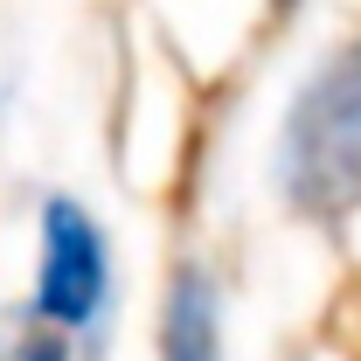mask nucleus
I'll use <instances>...</instances> for the list:
<instances>
[{
    "label": "nucleus",
    "instance_id": "nucleus-1",
    "mask_svg": "<svg viewBox=\"0 0 361 361\" xmlns=\"http://www.w3.org/2000/svg\"><path fill=\"white\" fill-rule=\"evenodd\" d=\"M278 202L313 229H341L361 209V35L334 42L299 77L278 118Z\"/></svg>",
    "mask_w": 361,
    "mask_h": 361
},
{
    "label": "nucleus",
    "instance_id": "nucleus-2",
    "mask_svg": "<svg viewBox=\"0 0 361 361\" xmlns=\"http://www.w3.org/2000/svg\"><path fill=\"white\" fill-rule=\"evenodd\" d=\"M118 271H111V236L77 195H49L35 216V326H56L70 341H90L111 313Z\"/></svg>",
    "mask_w": 361,
    "mask_h": 361
},
{
    "label": "nucleus",
    "instance_id": "nucleus-3",
    "mask_svg": "<svg viewBox=\"0 0 361 361\" xmlns=\"http://www.w3.org/2000/svg\"><path fill=\"white\" fill-rule=\"evenodd\" d=\"M160 361H229L223 348V285L209 264H174L160 299Z\"/></svg>",
    "mask_w": 361,
    "mask_h": 361
},
{
    "label": "nucleus",
    "instance_id": "nucleus-4",
    "mask_svg": "<svg viewBox=\"0 0 361 361\" xmlns=\"http://www.w3.org/2000/svg\"><path fill=\"white\" fill-rule=\"evenodd\" d=\"M14 361H90L84 341H70V334H56V326H28L21 341H14Z\"/></svg>",
    "mask_w": 361,
    "mask_h": 361
},
{
    "label": "nucleus",
    "instance_id": "nucleus-5",
    "mask_svg": "<svg viewBox=\"0 0 361 361\" xmlns=\"http://www.w3.org/2000/svg\"><path fill=\"white\" fill-rule=\"evenodd\" d=\"M299 7H306V0H278V21H285V14H299Z\"/></svg>",
    "mask_w": 361,
    "mask_h": 361
}]
</instances>
